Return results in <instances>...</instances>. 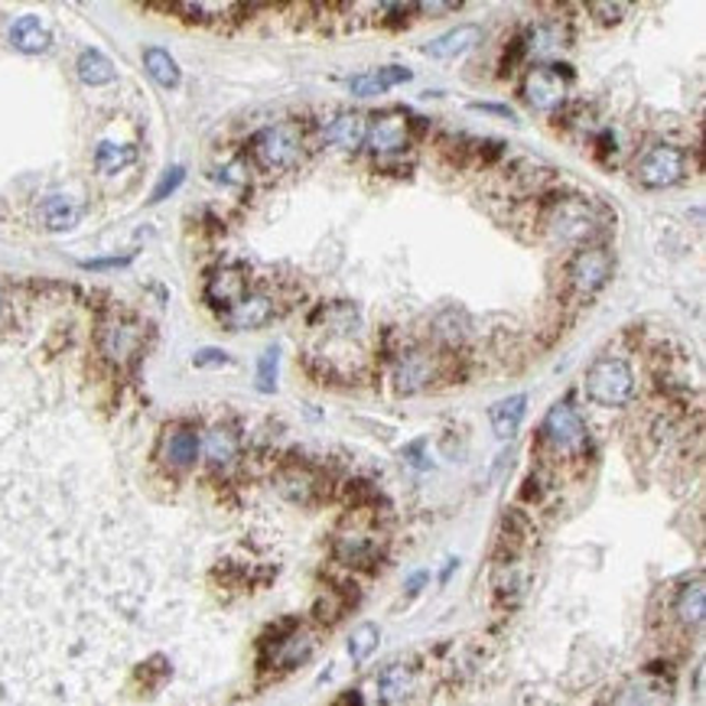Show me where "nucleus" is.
I'll list each match as a JSON object with an SVG mask.
<instances>
[{
  "label": "nucleus",
  "mask_w": 706,
  "mask_h": 706,
  "mask_svg": "<svg viewBox=\"0 0 706 706\" xmlns=\"http://www.w3.org/2000/svg\"><path fill=\"white\" fill-rule=\"evenodd\" d=\"M244 293H248V277H244L241 267H218V270L209 277V287H205L209 303L218 306L222 313L231 310Z\"/></svg>",
  "instance_id": "nucleus-14"
},
{
  "label": "nucleus",
  "mask_w": 706,
  "mask_h": 706,
  "mask_svg": "<svg viewBox=\"0 0 706 706\" xmlns=\"http://www.w3.org/2000/svg\"><path fill=\"white\" fill-rule=\"evenodd\" d=\"M39 215H42V222H46L49 231H68V228L78 225L81 205H78L75 199H68V196H49V199L39 205Z\"/></svg>",
  "instance_id": "nucleus-24"
},
{
  "label": "nucleus",
  "mask_w": 706,
  "mask_h": 706,
  "mask_svg": "<svg viewBox=\"0 0 706 706\" xmlns=\"http://www.w3.org/2000/svg\"><path fill=\"white\" fill-rule=\"evenodd\" d=\"M192 365H196V368H209V365H231V358H228V352H222V349H199V352L192 355Z\"/></svg>",
  "instance_id": "nucleus-33"
},
{
  "label": "nucleus",
  "mask_w": 706,
  "mask_h": 706,
  "mask_svg": "<svg viewBox=\"0 0 706 706\" xmlns=\"http://www.w3.org/2000/svg\"><path fill=\"white\" fill-rule=\"evenodd\" d=\"M98 342H101V352L111 358V362H130L134 355H137V349H140V342H143V329L137 326V323H127V319H114V323H108L104 329H101V336H98Z\"/></svg>",
  "instance_id": "nucleus-11"
},
{
  "label": "nucleus",
  "mask_w": 706,
  "mask_h": 706,
  "mask_svg": "<svg viewBox=\"0 0 706 706\" xmlns=\"http://www.w3.org/2000/svg\"><path fill=\"white\" fill-rule=\"evenodd\" d=\"M202 450H205L209 466H215V469H228V466L238 459V433L228 430V427H215V430L205 433Z\"/></svg>",
  "instance_id": "nucleus-23"
},
{
  "label": "nucleus",
  "mask_w": 706,
  "mask_h": 706,
  "mask_svg": "<svg viewBox=\"0 0 706 706\" xmlns=\"http://www.w3.org/2000/svg\"><path fill=\"white\" fill-rule=\"evenodd\" d=\"M456 567H459V560H450V564H446V570H443V577H440V583H446V580L453 577V570H456Z\"/></svg>",
  "instance_id": "nucleus-41"
},
{
  "label": "nucleus",
  "mask_w": 706,
  "mask_h": 706,
  "mask_svg": "<svg viewBox=\"0 0 706 706\" xmlns=\"http://www.w3.org/2000/svg\"><path fill=\"white\" fill-rule=\"evenodd\" d=\"M0 316H3V293H0Z\"/></svg>",
  "instance_id": "nucleus-42"
},
{
  "label": "nucleus",
  "mask_w": 706,
  "mask_h": 706,
  "mask_svg": "<svg viewBox=\"0 0 706 706\" xmlns=\"http://www.w3.org/2000/svg\"><path fill=\"white\" fill-rule=\"evenodd\" d=\"M134 257L130 254H124V257H94V261H81V267L85 270H108V267H127Z\"/></svg>",
  "instance_id": "nucleus-34"
},
{
  "label": "nucleus",
  "mask_w": 706,
  "mask_h": 706,
  "mask_svg": "<svg viewBox=\"0 0 706 706\" xmlns=\"http://www.w3.org/2000/svg\"><path fill=\"white\" fill-rule=\"evenodd\" d=\"M143 68H147V75H150L160 88H176L179 78H182L176 59H173L166 49H160V46H147V49H143Z\"/></svg>",
  "instance_id": "nucleus-25"
},
{
  "label": "nucleus",
  "mask_w": 706,
  "mask_h": 706,
  "mask_svg": "<svg viewBox=\"0 0 706 706\" xmlns=\"http://www.w3.org/2000/svg\"><path fill=\"white\" fill-rule=\"evenodd\" d=\"M134 160H137V150L127 147V143H111V140H104V143H98V150H94V166H98V173H121V169L130 166Z\"/></svg>",
  "instance_id": "nucleus-28"
},
{
  "label": "nucleus",
  "mask_w": 706,
  "mask_h": 706,
  "mask_svg": "<svg viewBox=\"0 0 706 706\" xmlns=\"http://www.w3.org/2000/svg\"><path fill=\"white\" fill-rule=\"evenodd\" d=\"M339 706H362V697H358V694H345V697L339 701Z\"/></svg>",
  "instance_id": "nucleus-40"
},
{
  "label": "nucleus",
  "mask_w": 706,
  "mask_h": 706,
  "mask_svg": "<svg viewBox=\"0 0 706 706\" xmlns=\"http://www.w3.org/2000/svg\"><path fill=\"white\" fill-rule=\"evenodd\" d=\"M613 251L609 248H580L570 261V287L577 297L600 293L613 277Z\"/></svg>",
  "instance_id": "nucleus-5"
},
{
  "label": "nucleus",
  "mask_w": 706,
  "mask_h": 706,
  "mask_svg": "<svg viewBox=\"0 0 706 706\" xmlns=\"http://www.w3.org/2000/svg\"><path fill=\"white\" fill-rule=\"evenodd\" d=\"M313 652H316V635L310 629H287L280 639H274L264 648V661L277 671H290V668L306 665Z\"/></svg>",
  "instance_id": "nucleus-7"
},
{
  "label": "nucleus",
  "mask_w": 706,
  "mask_h": 706,
  "mask_svg": "<svg viewBox=\"0 0 706 706\" xmlns=\"http://www.w3.org/2000/svg\"><path fill=\"white\" fill-rule=\"evenodd\" d=\"M688 176V153L678 143H655L635 166V179L645 189H671Z\"/></svg>",
  "instance_id": "nucleus-3"
},
{
  "label": "nucleus",
  "mask_w": 706,
  "mask_h": 706,
  "mask_svg": "<svg viewBox=\"0 0 706 706\" xmlns=\"http://www.w3.org/2000/svg\"><path fill=\"white\" fill-rule=\"evenodd\" d=\"M179 13H199V20H209V16H222V13H238L241 7L238 3H176Z\"/></svg>",
  "instance_id": "nucleus-32"
},
{
  "label": "nucleus",
  "mask_w": 706,
  "mask_h": 706,
  "mask_svg": "<svg viewBox=\"0 0 706 706\" xmlns=\"http://www.w3.org/2000/svg\"><path fill=\"white\" fill-rule=\"evenodd\" d=\"M675 616H678V622L688 626V629H701V626H704L706 590L701 577H697L694 583H688V587L678 593V600H675Z\"/></svg>",
  "instance_id": "nucleus-22"
},
{
  "label": "nucleus",
  "mask_w": 706,
  "mask_h": 706,
  "mask_svg": "<svg viewBox=\"0 0 706 706\" xmlns=\"http://www.w3.org/2000/svg\"><path fill=\"white\" fill-rule=\"evenodd\" d=\"M274 316V300L267 293H244L231 310L222 313L225 326L241 332V329H261Z\"/></svg>",
  "instance_id": "nucleus-13"
},
{
  "label": "nucleus",
  "mask_w": 706,
  "mask_h": 706,
  "mask_svg": "<svg viewBox=\"0 0 706 706\" xmlns=\"http://www.w3.org/2000/svg\"><path fill=\"white\" fill-rule=\"evenodd\" d=\"M277 371H280V349L267 345L264 355L257 358V391L270 394L277 388Z\"/></svg>",
  "instance_id": "nucleus-30"
},
{
  "label": "nucleus",
  "mask_w": 706,
  "mask_h": 706,
  "mask_svg": "<svg viewBox=\"0 0 706 706\" xmlns=\"http://www.w3.org/2000/svg\"><path fill=\"white\" fill-rule=\"evenodd\" d=\"M547 231H551L554 241H560V244H583V248H587V241H590L600 228H596V218H593L590 205L580 202V199H570V202H560V205L551 212Z\"/></svg>",
  "instance_id": "nucleus-6"
},
{
  "label": "nucleus",
  "mask_w": 706,
  "mask_h": 706,
  "mask_svg": "<svg viewBox=\"0 0 706 706\" xmlns=\"http://www.w3.org/2000/svg\"><path fill=\"white\" fill-rule=\"evenodd\" d=\"M541 433L547 440V446L560 456H577L587 450L590 443V430L580 417V411L570 404V401H557L547 414H544V424H541Z\"/></svg>",
  "instance_id": "nucleus-2"
},
{
  "label": "nucleus",
  "mask_w": 706,
  "mask_h": 706,
  "mask_svg": "<svg viewBox=\"0 0 706 706\" xmlns=\"http://www.w3.org/2000/svg\"><path fill=\"white\" fill-rule=\"evenodd\" d=\"M479 39H482V29H479L476 23H459L456 29H450V33L430 39V42L424 46V55H433V59H456V55L469 52Z\"/></svg>",
  "instance_id": "nucleus-16"
},
{
  "label": "nucleus",
  "mask_w": 706,
  "mask_h": 706,
  "mask_svg": "<svg viewBox=\"0 0 706 706\" xmlns=\"http://www.w3.org/2000/svg\"><path fill=\"white\" fill-rule=\"evenodd\" d=\"M414 684H417L414 668H407V665H391V668H384V675L378 678V697H381V704L384 706L401 704V701H407V697L414 694Z\"/></svg>",
  "instance_id": "nucleus-21"
},
{
  "label": "nucleus",
  "mask_w": 706,
  "mask_h": 706,
  "mask_svg": "<svg viewBox=\"0 0 706 706\" xmlns=\"http://www.w3.org/2000/svg\"><path fill=\"white\" fill-rule=\"evenodd\" d=\"M378 554H381L378 538L365 531H349V534H339L336 541V557L349 567H368L378 560Z\"/></svg>",
  "instance_id": "nucleus-18"
},
{
  "label": "nucleus",
  "mask_w": 706,
  "mask_h": 706,
  "mask_svg": "<svg viewBox=\"0 0 706 706\" xmlns=\"http://www.w3.org/2000/svg\"><path fill=\"white\" fill-rule=\"evenodd\" d=\"M414 72L404 68V65H381V68H368V72H358L349 78V91L355 98H371V94H384L404 81H411Z\"/></svg>",
  "instance_id": "nucleus-12"
},
{
  "label": "nucleus",
  "mask_w": 706,
  "mask_h": 706,
  "mask_svg": "<svg viewBox=\"0 0 706 706\" xmlns=\"http://www.w3.org/2000/svg\"><path fill=\"white\" fill-rule=\"evenodd\" d=\"M414 10H417V13L440 16V13H456V10H459V3H456V0H446V3H437V0H433V3H417Z\"/></svg>",
  "instance_id": "nucleus-37"
},
{
  "label": "nucleus",
  "mask_w": 706,
  "mask_h": 706,
  "mask_svg": "<svg viewBox=\"0 0 706 706\" xmlns=\"http://www.w3.org/2000/svg\"><path fill=\"white\" fill-rule=\"evenodd\" d=\"M583 391L600 407H626L635 398V371L622 355H603L590 365Z\"/></svg>",
  "instance_id": "nucleus-1"
},
{
  "label": "nucleus",
  "mask_w": 706,
  "mask_h": 706,
  "mask_svg": "<svg viewBox=\"0 0 706 706\" xmlns=\"http://www.w3.org/2000/svg\"><path fill=\"white\" fill-rule=\"evenodd\" d=\"M199 453H202V440L189 427H176L163 437V463L176 472L189 469L199 459Z\"/></svg>",
  "instance_id": "nucleus-15"
},
{
  "label": "nucleus",
  "mask_w": 706,
  "mask_h": 706,
  "mask_svg": "<svg viewBox=\"0 0 706 706\" xmlns=\"http://www.w3.org/2000/svg\"><path fill=\"white\" fill-rule=\"evenodd\" d=\"M525 414H528V394L502 398V401L492 404V411H489L492 433H495L499 440H515V433H518L521 424H525Z\"/></svg>",
  "instance_id": "nucleus-17"
},
{
  "label": "nucleus",
  "mask_w": 706,
  "mask_h": 706,
  "mask_svg": "<svg viewBox=\"0 0 706 706\" xmlns=\"http://www.w3.org/2000/svg\"><path fill=\"white\" fill-rule=\"evenodd\" d=\"M521 91H525V101L534 111H554L564 101V81H560L557 65L554 68H544V65L531 68L525 75V88Z\"/></svg>",
  "instance_id": "nucleus-9"
},
{
  "label": "nucleus",
  "mask_w": 706,
  "mask_h": 706,
  "mask_svg": "<svg viewBox=\"0 0 706 706\" xmlns=\"http://www.w3.org/2000/svg\"><path fill=\"white\" fill-rule=\"evenodd\" d=\"M10 42H13V49H20V52H26V55H39V52L49 49L52 36H49V29L39 23V16H20V20L10 26Z\"/></svg>",
  "instance_id": "nucleus-20"
},
{
  "label": "nucleus",
  "mask_w": 706,
  "mask_h": 706,
  "mask_svg": "<svg viewBox=\"0 0 706 706\" xmlns=\"http://www.w3.org/2000/svg\"><path fill=\"white\" fill-rule=\"evenodd\" d=\"M590 10H593V13H603V16H600L603 23H619L622 13H626L622 3H590Z\"/></svg>",
  "instance_id": "nucleus-35"
},
{
  "label": "nucleus",
  "mask_w": 706,
  "mask_h": 706,
  "mask_svg": "<svg viewBox=\"0 0 706 706\" xmlns=\"http://www.w3.org/2000/svg\"><path fill=\"white\" fill-rule=\"evenodd\" d=\"M186 182V166H169L163 176H160V182L153 186V192H150V202H163V199H169L179 186Z\"/></svg>",
  "instance_id": "nucleus-31"
},
{
  "label": "nucleus",
  "mask_w": 706,
  "mask_h": 706,
  "mask_svg": "<svg viewBox=\"0 0 706 706\" xmlns=\"http://www.w3.org/2000/svg\"><path fill=\"white\" fill-rule=\"evenodd\" d=\"M251 153H254V160H257L264 169H270V173L290 169V166L300 160V134H297V127H290V124L264 127V130L254 134Z\"/></svg>",
  "instance_id": "nucleus-4"
},
{
  "label": "nucleus",
  "mask_w": 706,
  "mask_h": 706,
  "mask_svg": "<svg viewBox=\"0 0 706 706\" xmlns=\"http://www.w3.org/2000/svg\"><path fill=\"white\" fill-rule=\"evenodd\" d=\"M472 108H476V111H486V114H499V117H508V121H515V111H512L508 104H489V101H476Z\"/></svg>",
  "instance_id": "nucleus-38"
},
{
  "label": "nucleus",
  "mask_w": 706,
  "mask_h": 706,
  "mask_svg": "<svg viewBox=\"0 0 706 706\" xmlns=\"http://www.w3.org/2000/svg\"><path fill=\"white\" fill-rule=\"evenodd\" d=\"M424 583H427V573H414V577H411V583H407V596H417Z\"/></svg>",
  "instance_id": "nucleus-39"
},
{
  "label": "nucleus",
  "mask_w": 706,
  "mask_h": 706,
  "mask_svg": "<svg viewBox=\"0 0 706 706\" xmlns=\"http://www.w3.org/2000/svg\"><path fill=\"white\" fill-rule=\"evenodd\" d=\"M430 375H433V365H430L427 355H420V352L404 355V362H401V368H398V388L411 394V391L424 388V384L430 381Z\"/></svg>",
  "instance_id": "nucleus-27"
},
{
  "label": "nucleus",
  "mask_w": 706,
  "mask_h": 706,
  "mask_svg": "<svg viewBox=\"0 0 706 706\" xmlns=\"http://www.w3.org/2000/svg\"><path fill=\"white\" fill-rule=\"evenodd\" d=\"M407 117L401 111H388V114H378L371 124H368V134H365V143L375 150V153H398L407 147Z\"/></svg>",
  "instance_id": "nucleus-10"
},
{
  "label": "nucleus",
  "mask_w": 706,
  "mask_h": 706,
  "mask_svg": "<svg viewBox=\"0 0 706 706\" xmlns=\"http://www.w3.org/2000/svg\"><path fill=\"white\" fill-rule=\"evenodd\" d=\"M404 459H407L414 469H430V463L424 459V440H417V443L404 446Z\"/></svg>",
  "instance_id": "nucleus-36"
},
{
  "label": "nucleus",
  "mask_w": 706,
  "mask_h": 706,
  "mask_svg": "<svg viewBox=\"0 0 706 706\" xmlns=\"http://www.w3.org/2000/svg\"><path fill=\"white\" fill-rule=\"evenodd\" d=\"M368 134V121L362 114H336L326 124V140L339 150H358L365 143Z\"/></svg>",
  "instance_id": "nucleus-19"
},
{
  "label": "nucleus",
  "mask_w": 706,
  "mask_h": 706,
  "mask_svg": "<svg viewBox=\"0 0 706 706\" xmlns=\"http://www.w3.org/2000/svg\"><path fill=\"white\" fill-rule=\"evenodd\" d=\"M671 704V684H665L661 678L655 675H642V678H632L626 681L613 701L606 706H668Z\"/></svg>",
  "instance_id": "nucleus-8"
},
{
  "label": "nucleus",
  "mask_w": 706,
  "mask_h": 706,
  "mask_svg": "<svg viewBox=\"0 0 706 706\" xmlns=\"http://www.w3.org/2000/svg\"><path fill=\"white\" fill-rule=\"evenodd\" d=\"M78 78L85 85H108L114 81V62L98 49H85L78 55Z\"/></svg>",
  "instance_id": "nucleus-26"
},
{
  "label": "nucleus",
  "mask_w": 706,
  "mask_h": 706,
  "mask_svg": "<svg viewBox=\"0 0 706 706\" xmlns=\"http://www.w3.org/2000/svg\"><path fill=\"white\" fill-rule=\"evenodd\" d=\"M378 642H381V632H378V626H371V622L358 626V629L349 635V658H352V665H365V661L375 655Z\"/></svg>",
  "instance_id": "nucleus-29"
}]
</instances>
